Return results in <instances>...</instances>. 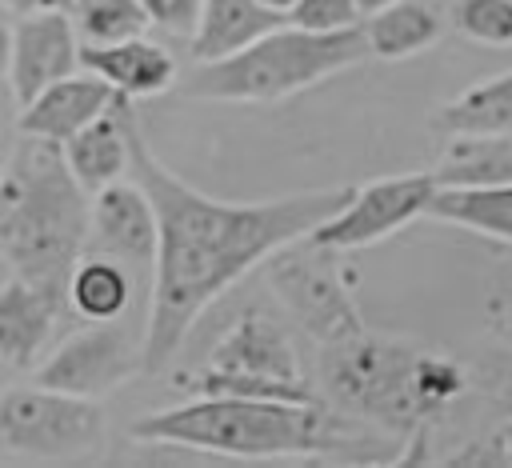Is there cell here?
I'll use <instances>...</instances> for the list:
<instances>
[{"instance_id":"26","label":"cell","mask_w":512,"mask_h":468,"mask_svg":"<svg viewBox=\"0 0 512 468\" xmlns=\"http://www.w3.org/2000/svg\"><path fill=\"white\" fill-rule=\"evenodd\" d=\"M288 20L312 32H348L364 24V4L360 0H300Z\"/></svg>"},{"instance_id":"12","label":"cell","mask_w":512,"mask_h":468,"mask_svg":"<svg viewBox=\"0 0 512 468\" xmlns=\"http://www.w3.org/2000/svg\"><path fill=\"white\" fill-rule=\"evenodd\" d=\"M72 312L68 292L32 284L16 272L4 276L0 284V360L4 372H32L56 344L60 328Z\"/></svg>"},{"instance_id":"15","label":"cell","mask_w":512,"mask_h":468,"mask_svg":"<svg viewBox=\"0 0 512 468\" xmlns=\"http://www.w3.org/2000/svg\"><path fill=\"white\" fill-rule=\"evenodd\" d=\"M80 68L104 76L128 100H148V96H160L176 84L172 52L164 44L148 40V36H128V40H108V44H88L84 40Z\"/></svg>"},{"instance_id":"31","label":"cell","mask_w":512,"mask_h":468,"mask_svg":"<svg viewBox=\"0 0 512 468\" xmlns=\"http://www.w3.org/2000/svg\"><path fill=\"white\" fill-rule=\"evenodd\" d=\"M264 8H272V12H280V16H292V8L300 4V0H260Z\"/></svg>"},{"instance_id":"4","label":"cell","mask_w":512,"mask_h":468,"mask_svg":"<svg viewBox=\"0 0 512 468\" xmlns=\"http://www.w3.org/2000/svg\"><path fill=\"white\" fill-rule=\"evenodd\" d=\"M468 384V364L400 336L360 332L356 340L320 352L324 400L344 416L396 436H420Z\"/></svg>"},{"instance_id":"22","label":"cell","mask_w":512,"mask_h":468,"mask_svg":"<svg viewBox=\"0 0 512 468\" xmlns=\"http://www.w3.org/2000/svg\"><path fill=\"white\" fill-rule=\"evenodd\" d=\"M432 220L468 228L484 240L512 244V184H492V188H440L432 208Z\"/></svg>"},{"instance_id":"11","label":"cell","mask_w":512,"mask_h":468,"mask_svg":"<svg viewBox=\"0 0 512 468\" xmlns=\"http://www.w3.org/2000/svg\"><path fill=\"white\" fill-rule=\"evenodd\" d=\"M80 28L72 12L8 16V88L24 108L80 68Z\"/></svg>"},{"instance_id":"13","label":"cell","mask_w":512,"mask_h":468,"mask_svg":"<svg viewBox=\"0 0 512 468\" xmlns=\"http://www.w3.org/2000/svg\"><path fill=\"white\" fill-rule=\"evenodd\" d=\"M88 252L112 256L132 272H156L160 256V216L152 196L136 176H124L92 196V236Z\"/></svg>"},{"instance_id":"9","label":"cell","mask_w":512,"mask_h":468,"mask_svg":"<svg viewBox=\"0 0 512 468\" xmlns=\"http://www.w3.org/2000/svg\"><path fill=\"white\" fill-rule=\"evenodd\" d=\"M144 372V336H128L120 320H88L60 336V344L32 368L36 384L76 392V396H108Z\"/></svg>"},{"instance_id":"28","label":"cell","mask_w":512,"mask_h":468,"mask_svg":"<svg viewBox=\"0 0 512 468\" xmlns=\"http://www.w3.org/2000/svg\"><path fill=\"white\" fill-rule=\"evenodd\" d=\"M448 464H512V416H504L488 436L452 452Z\"/></svg>"},{"instance_id":"16","label":"cell","mask_w":512,"mask_h":468,"mask_svg":"<svg viewBox=\"0 0 512 468\" xmlns=\"http://www.w3.org/2000/svg\"><path fill=\"white\" fill-rule=\"evenodd\" d=\"M128 124H132V104L128 96H120L100 120H92L88 128H80L76 136L64 140V156L76 172V180L96 196L108 184L132 176V140H128Z\"/></svg>"},{"instance_id":"29","label":"cell","mask_w":512,"mask_h":468,"mask_svg":"<svg viewBox=\"0 0 512 468\" xmlns=\"http://www.w3.org/2000/svg\"><path fill=\"white\" fill-rule=\"evenodd\" d=\"M140 4H144L148 20L172 36H192L200 24V12H204V0H140Z\"/></svg>"},{"instance_id":"23","label":"cell","mask_w":512,"mask_h":468,"mask_svg":"<svg viewBox=\"0 0 512 468\" xmlns=\"http://www.w3.org/2000/svg\"><path fill=\"white\" fill-rule=\"evenodd\" d=\"M72 16L88 44L144 36V28L152 24L140 0H72Z\"/></svg>"},{"instance_id":"25","label":"cell","mask_w":512,"mask_h":468,"mask_svg":"<svg viewBox=\"0 0 512 468\" xmlns=\"http://www.w3.org/2000/svg\"><path fill=\"white\" fill-rule=\"evenodd\" d=\"M468 380L472 388H480V396H488L492 408L512 416V344L500 340L492 348H480L468 364Z\"/></svg>"},{"instance_id":"32","label":"cell","mask_w":512,"mask_h":468,"mask_svg":"<svg viewBox=\"0 0 512 468\" xmlns=\"http://www.w3.org/2000/svg\"><path fill=\"white\" fill-rule=\"evenodd\" d=\"M364 4V16H372V12H380L384 4H392V0H360Z\"/></svg>"},{"instance_id":"2","label":"cell","mask_w":512,"mask_h":468,"mask_svg":"<svg viewBox=\"0 0 512 468\" xmlns=\"http://www.w3.org/2000/svg\"><path fill=\"white\" fill-rule=\"evenodd\" d=\"M360 420L344 416L328 400H264V396H192L184 404L148 412L132 424L144 444H176L216 456L280 460H368L380 448L356 432Z\"/></svg>"},{"instance_id":"20","label":"cell","mask_w":512,"mask_h":468,"mask_svg":"<svg viewBox=\"0 0 512 468\" xmlns=\"http://www.w3.org/2000/svg\"><path fill=\"white\" fill-rule=\"evenodd\" d=\"M432 172L440 188L512 184V136H448Z\"/></svg>"},{"instance_id":"18","label":"cell","mask_w":512,"mask_h":468,"mask_svg":"<svg viewBox=\"0 0 512 468\" xmlns=\"http://www.w3.org/2000/svg\"><path fill=\"white\" fill-rule=\"evenodd\" d=\"M432 128L444 136H512V68L440 104Z\"/></svg>"},{"instance_id":"14","label":"cell","mask_w":512,"mask_h":468,"mask_svg":"<svg viewBox=\"0 0 512 468\" xmlns=\"http://www.w3.org/2000/svg\"><path fill=\"white\" fill-rule=\"evenodd\" d=\"M116 100H120V92L104 76H96V72L84 68V72H72L64 80H56L32 104H24L16 128L64 144L68 136H76L80 128H88L92 120H100Z\"/></svg>"},{"instance_id":"27","label":"cell","mask_w":512,"mask_h":468,"mask_svg":"<svg viewBox=\"0 0 512 468\" xmlns=\"http://www.w3.org/2000/svg\"><path fill=\"white\" fill-rule=\"evenodd\" d=\"M484 324L496 340L512 344V256L496 264L484 288Z\"/></svg>"},{"instance_id":"5","label":"cell","mask_w":512,"mask_h":468,"mask_svg":"<svg viewBox=\"0 0 512 468\" xmlns=\"http://www.w3.org/2000/svg\"><path fill=\"white\" fill-rule=\"evenodd\" d=\"M368 56L372 48L364 24L348 32H312L288 20L224 60L196 64V72L180 84V92L192 100L276 104Z\"/></svg>"},{"instance_id":"30","label":"cell","mask_w":512,"mask_h":468,"mask_svg":"<svg viewBox=\"0 0 512 468\" xmlns=\"http://www.w3.org/2000/svg\"><path fill=\"white\" fill-rule=\"evenodd\" d=\"M4 16H32V12H72V0H0Z\"/></svg>"},{"instance_id":"3","label":"cell","mask_w":512,"mask_h":468,"mask_svg":"<svg viewBox=\"0 0 512 468\" xmlns=\"http://www.w3.org/2000/svg\"><path fill=\"white\" fill-rule=\"evenodd\" d=\"M92 192L76 180L64 144L20 132L0 180V256L4 268L68 292L76 264L88 256Z\"/></svg>"},{"instance_id":"10","label":"cell","mask_w":512,"mask_h":468,"mask_svg":"<svg viewBox=\"0 0 512 468\" xmlns=\"http://www.w3.org/2000/svg\"><path fill=\"white\" fill-rule=\"evenodd\" d=\"M436 192H440V180H436L432 168L372 180V184L356 188L352 200L336 216H328L320 228H312L308 240L324 244V248H336V252L380 244L392 232H400L404 224H412L416 216H428Z\"/></svg>"},{"instance_id":"6","label":"cell","mask_w":512,"mask_h":468,"mask_svg":"<svg viewBox=\"0 0 512 468\" xmlns=\"http://www.w3.org/2000/svg\"><path fill=\"white\" fill-rule=\"evenodd\" d=\"M188 396H264V400H324L304 380L300 356L280 320L244 312L216 340L200 372L180 376Z\"/></svg>"},{"instance_id":"19","label":"cell","mask_w":512,"mask_h":468,"mask_svg":"<svg viewBox=\"0 0 512 468\" xmlns=\"http://www.w3.org/2000/svg\"><path fill=\"white\" fill-rule=\"evenodd\" d=\"M368 32V48L380 60H408L424 48H432L444 32V20L432 4L424 0H392L380 12H372L364 20Z\"/></svg>"},{"instance_id":"21","label":"cell","mask_w":512,"mask_h":468,"mask_svg":"<svg viewBox=\"0 0 512 468\" xmlns=\"http://www.w3.org/2000/svg\"><path fill=\"white\" fill-rule=\"evenodd\" d=\"M132 296V268L100 252H88L68 280V300L80 320H120L132 308Z\"/></svg>"},{"instance_id":"8","label":"cell","mask_w":512,"mask_h":468,"mask_svg":"<svg viewBox=\"0 0 512 468\" xmlns=\"http://www.w3.org/2000/svg\"><path fill=\"white\" fill-rule=\"evenodd\" d=\"M268 284L284 312L296 320V328L316 344V352L340 348L368 332L356 312L352 288L336 264V248L312 244L308 236L280 248L268 260Z\"/></svg>"},{"instance_id":"24","label":"cell","mask_w":512,"mask_h":468,"mask_svg":"<svg viewBox=\"0 0 512 468\" xmlns=\"http://www.w3.org/2000/svg\"><path fill=\"white\" fill-rule=\"evenodd\" d=\"M452 28L488 48H512V0H452Z\"/></svg>"},{"instance_id":"17","label":"cell","mask_w":512,"mask_h":468,"mask_svg":"<svg viewBox=\"0 0 512 468\" xmlns=\"http://www.w3.org/2000/svg\"><path fill=\"white\" fill-rule=\"evenodd\" d=\"M280 24H288V16L264 8L260 0H204L200 24L192 32V56L196 64L224 60Z\"/></svg>"},{"instance_id":"1","label":"cell","mask_w":512,"mask_h":468,"mask_svg":"<svg viewBox=\"0 0 512 468\" xmlns=\"http://www.w3.org/2000/svg\"><path fill=\"white\" fill-rule=\"evenodd\" d=\"M132 140V176L156 204L160 216V256L148 288L144 320V372H160L184 348L192 324L216 304L244 272L268 264L280 248L304 240L328 216H336L356 188H312L276 200H216L184 184L152 148L136 124Z\"/></svg>"},{"instance_id":"7","label":"cell","mask_w":512,"mask_h":468,"mask_svg":"<svg viewBox=\"0 0 512 468\" xmlns=\"http://www.w3.org/2000/svg\"><path fill=\"white\" fill-rule=\"evenodd\" d=\"M0 452L36 464H88L104 456V408L96 396L48 384H8L0 396Z\"/></svg>"}]
</instances>
